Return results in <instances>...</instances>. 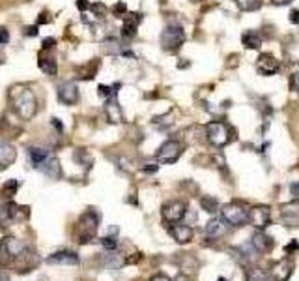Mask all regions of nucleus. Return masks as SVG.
<instances>
[{
    "mask_svg": "<svg viewBox=\"0 0 299 281\" xmlns=\"http://www.w3.org/2000/svg\"><path fill=\"white\" fill-rule=\"evenodd\" d=\"M103 51L108 53V55H122V45H120V41L116 37H107L105 41H103Z\"/></svg>",
    "mask_w": 299,
    "mask_h": 281,
    "instance_id": "obj_28",
    "label": "nucleus"
},
{
    "mask_svg": "<svg viewBox=\"0 0 299 281\" xmlns=\"http://www.w3.org/2000/svg\"><path fill=\"white\" fill-rule=\"evenodd\" d=\"M26 249L28 247L21 240H17V238H4L0 242V262L4 266H13Z\"/></svg>",
    "mask_w": 299,
    "mask_h": 281,
    "instance_id": "obj_3",
    "label": "nucleus"
},
{
    "mask_svg": "<svg viewBox=\"0 0 299 281\" xmlns=\"http://www.w3.org/2000/svg\"><path fill=\"white\" fill-rule=\"evenodd\" d=\"M191 2H200V0H191Z\"/></svg>",
    "mask_w": 299,
    "mask_h": 281,
    "instance_id": "obj_51",
    "label": "nucleus"
},
{
    "mask_svg": "<svg viewBox=\"0 0 299 281\" xmlns=\"http://www.w3.org/2000/svg\"><path fill=\"white\" fill-rule=\"evenodd\" d=\"M174 281H194V280H193V278H189V276H185V274H179V276Z\"/></svg>",
    "mask_w": 299,
    "mask_h": 281,
    "instance_id": "obj_46",
    "label": "nucleus"
},
{
    "mask_svg": "<svg viewBox=\"0 0 299 281\" xmlns=\"http://www.w3.org/2000/svg\"><path fill=\"white\" fill-rule=\"evenodd\" d=\"M249 221L252 227H256L258 231H264L265 227H269L271 223V210L269 206H254L249 212Z\"/></svg>",
    "mask_w": 299,
    "mask_h": 281,
    "instance_id": "obj_12",
    "label": "nucleus"
},
{
    "mask_svg": "<svg viewBox=\"0 0 299 281\" xmlns=\"http://www.w3.org/2000/svg\"><path fill=\"white\" fill-rule=\"evenodd\" d=\"M141 259H142L141 253H135V257H131V259H125V262H127V264H133V262H139Z\"/></svg>",
    "mask_w": 299,
    "mask_h": 281,
    "instance_id": "obj_44",
    "label": "nucleus"
},
{
    "mask_svg": "<svg viewBox=\"0 0 299 281\" xmlns=\"http://www.w3.org/2000/svg\"><path fill=\"white\" fill-rule=\"evenodd\" d=\"M0 281H10V276H8V272L0 270Z\"/></svg>",
    "mask_w": 299,
    "mask_h": 281,
    "instance_id": "obj_48",
    "label": "nucleus"
},
{
    "mask_svg": "<svg viewBox=\"0 0 299 281\" xmlns=\"http://www.w3.org/2000/svg\"><path fill=\"white\" fill-rule=\"evenodd\" d=\"M161 47L167 53H174L178 51L183 41H185V32L179 25H168L163 32H161Z\"/></svg>",
    "mask_w": 299,
    "mask_h": 281,
    "instance_id": "obj_4",
    "label": "nucleus"
},
{
    "mask_svg": "<svg viewBox=\"0 0 299 281\" xmlns=\"http://www.w3.org/2000/svg\"><path fill=\"white\" fill-rule=\"evenodd\" d=\"M251 245L258 251V253H269L271 249H273V238L271 236H267L264 231H256L252 234V240H251Z\"/></svg>",
    "mask_w": 299,
    "mask_h": 281,
    "instance_id": "obj_18",
    "label": "nucleus"
},
{
    "mask_svg": "<svg viewBox=\"0 0 299 281\" xmlns=\"http://www.w3.org/2000/svg\"><path fill=\"white\" fill-rule=\"evenodd\" d=\"M170 234L178 244H187V242H191L193 238V229L189 225H172Z\"/></svg>",
    "mask_w": 299,
    "mask_h": 281,
    "instance_id": "obj_23",
    "label": "nucleus"
},
{
    "mask_svg": "<svg viewBox=\"0 0 299 281\" xmlns=\"http://www.w3.org/2000/svg\"><path fill=\"white\" fill-rule=\"evenodd\" d=\"M292 0H273V4L275 6H286V4H290Z\"/></svg>",
    "mask_w": 299,
    "mask_h": 281,
    "instance_id": "obj_47",
    "label": "nucleus"
},
{
    "mask_svg": "<svg viewBox=\"0 0 299 281\" xmlns=\"http://www.w3.org/2000/svg\"><path fill=\"white\" fill-rule=\"evenodd\" d=\"M28 156H30V163H32V167H39L45 159L49 158V152L45 148H37V147H32L28 148Z\"/></svg>",
    "mask_w": 299,
    "mask_h": 281,
    "instance_id": "obj_24",
    "label": "nucleus"
},
{
    "mask_svg": "<svg viewBox=\"0 0 299 281\" xmlns=\"http://www.w3.org/2000/svg\"><path fill=\"white\" fill-rule=\"evenodd\" d=\"M281 218L286 227H299V199L286 203L281 208Z\"/></svg>",
    "mask_w": 299,
    "mask_h": 281,
    "instance_id": "obj_14",
    "label": "nucleus"
},
{
    "mask_svg": "<svg viewBox=\"0 0 299 281\" xmlns=\"http://www.w3.org/2000/svg\"><path fill=\"white\" fill-rule=\"evenodd\" d=\"M200 206H202L208 214H215L217 210H219V201L211 195H204V197H200Z\"/></svg>",
    "mask_w": 299,
    "mask_h": 281,
    "instance_id": "obj_27",
    "label": "nucleus"
},
{
    "mask_svg": "<svg viewBox=\"0 0 299 281\" xmlns=\"http://www.w3.org/2000/svg\"><path fill=\"white\" fill-rule=\"evenodd\" d=\"M217 281H228V280H225V278H219Z\"/></svg>",
    "mask_w": 299,
    "mask_h": 281,
    "instance_id": "obj_50",
    "label": "nucleus"
},
{
    "mask_svg": "<svg viewBox=\"0 0 299 281\" xmlns=\"http://www.w3.org/2000/svg\"><path fill=\"white\" fill-rule=\"evenodd\" d=\"M105 114H107V118L110 124L123 122V111L120 107L116 96H110V98L105 99Z\"/></svg>",
    "mask_w": 299,
    "mask_h": 281,
    "instance_id": "obj_17",
    "label": "nucleus"
},
{
    "mask_svg": "<svg viewBox=\"0 0 299 281\" xmlns=\"http://www.w3.org/2000/svg\"><path fill=\"white\" fill-rule=\"evenodd\" d=\"M292 86H294V88H296V90L299 92V72H298V74L292 75Z\"/></svg>",
    "mask_w": 299,
    "mask_h": 281,
    "instance_id": "obj_43",
    "label": "nucleus"
},
{
    "mask_svg": "<svg viewBox=\"0 0 299 281\" xmlns=\"http://www.w3.org/2000/svg\"><path fill=\"white\" fill-rule=\"evenodd\" d=\"M30 210L28 206H19L15 203H8L0 212V220H4V223H13V221H24L28 220Z\"/></svg>",
    "mask_w": 299,
    "mask_h": 281,
    "instance_id": "obj_9",
    "label": "nucleus"
},
{
    "mask_svg": "<svg viewBox=\"0 0 299 281\" xmlns=\"http://www.w3.org/2000/svg\"><path fill=\"white\" fill-rule=\"evenodd\" d=\"M19 180H15V178H12V180H8V182L2 186V195L8 197V199H12L15 193H17V189H19Z\"/></svg>",
    "mask_w": 299,
    "mask_h": 281,
    "instance_id": "obj_31",
    "label": "nucleus"
},
{
    "mask_svg": "<svg viewBox=\"0 0 299 281\" xmlns=\"http://www.w3.org/2000/svg\"><path fill=\"white\" fill-rule=\"evenodd\" d=\"M17 158V150L13 145H10L8 141H0V171L8 169L10 165H13V161Z\"/></svg>",
    "mask_w": 299,
    "mask_h": 281,
    "instance_id": "obj_19",
    "label": "nucleus"
},
{
    "mask_svg": "<svg viewBox=\"0 0 299 281\" xmlns=\"http://www.w3.org/2000/svg\"><path fill=\"white\" fill-rule=\"evenodd\" d=\"M206 137L217 148L227 147L228 143L234 139L230 126L227 122H223V120H213V122L206 124Z\"/></svg>",
    "mask_w": 299,
    "mask_h": 281,
    "instance_id": "obj_2",
    "label": "nucleus"
},
{
    "mask_svg": "<svg viewBox=\"0 0 299 281\" xmlns=\"http://www.w3.org/2000/svg\"><path fill=\"white\" fill-rule=\"evenodd\" d=\"M49 264H79V255H75L73 251H56L53 255L47 257Z\"/></svg>",
    "mask_w": 299,
    "mask_h": 281,
    "instance_id": "obj_21",
    "label": "nucleus"
},
{
    "mask_svg": "<svg viewBox=\"0 0 299 281\" xmlns=\"http://www.w3.org/2000/svg\"><path fill=\"white\" fill-rule=\"evenodd\" d=\"M206 238H210V240H219V238H223V236H227L228 234V223L223 218H213V220L208 221V225H206Z\"/></svg>",
    "mask_w": 299,
    "mask_h": 281,
    "instance_id": "obj_16",
    "label": "nucleus"
},
{
    "mask_svg": "<svg viewBox=\"0 0 299 281\" xmlns=\"http://www.w3.org/2000/svg\"><path fill=\"white\" fill-rule=\"evenodd\" d=\"M39 34V30H37V25H32V26H26L24 28V36H37Z\"/></svg>",
    "mask_w": 299,
    "mask_h": 281,
    "instance_id": "obj_37",
    "label": "nucleus"
},
{
    "mask_svg": "<svg viewBox=\"0 0 299 281\" xmlns=\"http://www.w3.org/2000/svg\"><path fill=\"white\" fill-rule=\"evenodd\" d=\"M51 21V17H47V12L39 13V17H37V25H43V23H49Z\"/></svg>",
    "mask_w": 299,
    "mask_h": 281,
    "instance_id": "obj_41",
    "label": "nucleus"
},
{
    "mask_svg": "<svg viewBox=\"0 0 299 281\" xmlns=\"http://www.w3.org/2000/svg\"><path fill=\"white\" fill-rule=\"evenodd\" d=\"M13 103H15V111L23 120H32L34 114L37 112V99L36 94L26 88V86H19V88H12L10 92Z\"/></svg>",
    "mask_w": 299,
    "mask_h": 281,
    "instance_id": "obj_1",
    "label": "nucleus"
},
{
    "mask_svg": "<svg viewBox=\"0 0 299 281\" xmlns=\"http://www.w3.org/2000/svg\"><path fill=\"white\" fill-rule=\"evenodd\" d=\"M221 218L232 227H241V225L249 223V210L241 206L239 203H228L221 208Z\"/></svg>",
    "mask_w": 299,
    "mask_h": 281,
    "instance_id": "obj_5",
    "label": "nucleus"
},
{
    "mask_svg": "<svg viewBox=\"0 0 299 281\" xmlns=\"http://www.w3.org/2000/svg\"><path fill=\"white\" fill-rule=\"evenodd\" d=\"M37 169L43 172L45 176L53 178V180H58L60 176H62V167H60L58 158H51V156H49V158L45 159Z\"/></svg>",
    "mask_w": 299,
    "mask_h": 281,
    "instance_id": "obj_20",
    "label": "nucleus"
},
{
    "mask_svg": "<svg viewBox=\"0 0 299 281\" xmlns=\"http://www.w3.org/2000/svg\"><path fill=\"white\" fill-rule=\"evenodd\" d=\"M51 124H53V126H54V128H56V130H58L60 133H62V131H64V126H62V124L58 122V118H53V120H51Z\"/></svg>",
    "mask_w": 299,
    "mask_h": 281,
    "instance_id": "obj_45",
    "label": "nucleus"
},
{
    "mask_svg": "<svg viewBox=\"0 0 299 281\" xmlns=\"http://www.w3.org/2000/svg\"><path fill=\"white\" fill-rule=\"evenodd\" d=\"M77 8L84 13L86 10H90V2L88 0H77Z\"/></svg>",
    "mask_w": 299,
    "mask_h": 281,
    "instance_id": "obj_39",
    "label": "nucleus"
},
{
    "mask_svg": "<svg viewBox=\"0 0 299 281\" xmlns=\"http://www.w3.org/2000/svg\"><path fill=\"white\" fill-rule=\"evenodd\" d=\"M37 66L39 70L49 77H56L58 74V64L54 58V49H41L37 55Z\"/></svg>",
    "mask_w": 299,
    "mask_h": 281,
    "instance_id": "obj_10",
    "label": "nucleus"
},
{
    "mask_svg": "<svg viewBox=\"0 0 299 281\" xmlns=\"http://www.w3.org/2000/svg\"><path fill=\"white\" fill-rule=\"evenodd\" d=\"M247 281H269V276L258 266L247 268Z\"/></svg>",
    "mask_w": 299,
    "mask_h": 281,
    "instance_id": "obj_29",
    "label": "nucleus"
},
{
    "mask_svg": "<svg viewBox=\"0 0 299 281\" xmlns=\"http://www.w3.org/2000/svg\"><path fill=\"white\" fill-rule=\"evenodd\" d=\"M271 280L273 281H288L294 274V261L292 259H282L271 266Z\"/></svg>",
    "mask_w": 299,
    "mask_h": 281,
    "instance_id": "obj_13",
    "label": "nucleus"
},
{
    "mask_svg": "<svg viewBox=\"0 0 299 281\" xmlns=\"http://www.w3.org/2000/svg\"><path fill=\"white\" fill-rule=\"evenodd\" d=\"M290 193L294 195V199H299V182L290 184Z\"/></svg>",
    "mask_w": 299,
    "mask_h": 281,
    "instance_id": "obj_38",
    "label": "nucleus"
},
{
    "mask_svg": "<svg viewBox=\"0 0 299 281\" xmlns=\"http://www.w3.org/2000/svg\"><path fill=\"white\" fill-rule=\"evenodd\" d=\"M4 60H6V56H4V53L0 49V64H4Z\"/></svg>",
    "mask_w": 299,
    "mask_h": 281,
    "instance_id": "obj_49",
    "label": "nucleus"
},
{
    "mask_svg": "<svg viewBox=\"0 0 299 281\" xmlns=\"http://www.w3.org/2000/svg\"><path fill=\"white\" fill-rule=\"evenodd\" d=\"M90 10L94 13V19H96V21H103L108 13V8L103 4V2H94V4H90Z\"/></svg>",
    "mask_w": 299,
    "mask_h": 281,
    "instance_id": "obj_30",
    "label": "nucleus"
},
{
    "mask_svg": "<svg viewBox=\"0 0 299 281\" xmlns=\"http://www.w3.org/2000/svg\"><path fill=\"white\" fill-rule=\"evenodd\" d=\"M58 101L64 105H77L79 103V86L75 81H64L58 86Z\"/></svg>",
    "mask_w": 299,
    "mask_h": 281,
    "instance_id": "obj_11",
    "label": "nucleus"
},
{
    "mask_svg": "<svg viewBox=\"0 0 299 281\" xmlns=\"http://www.w3.org/2000/svg\"><path fill=\"white\" fill-rule=\"evenodd\" d=\"M185 212H187V206L181 201H170V203L163 205V208H161V216H163V220L167 221V223H178V221H181L183 216H185Z\"/></svg>",
    "mask_w": 299,
    "mask_h": 281,
    "instance_id": "obj_8",
    "label": "nucleus"
},
{
    "mask_svg": "<svg viewBox=\"0 0 299 281\" xmlns=\"http://www.w3.org/2000/svg\"><path fill=\"white\" fill-rule=\"evenodd\" d=\"M277 70H279V62L271 55H262L258 58V74L269 77V75H275Z\"/></svg>",
    "mask_w": 299,
    "mask_h": 281,
    "instance_id": "obj_22",
    "label": "nucleus"
},
{
    "mask_svg": "<svg viewBox=\"0 0 299 281\" xmlns=\"http://www.w3.org/2000/svg\"><path fill=\"white\" fill-rule=\"evenodd\" d=\"M141 21H142V15L141 13H127L125 17H123V25H122V37L123 39H133V37L137 36V28L141 25Z\"/></svg>",
    "mask_w": 299,
    "mask_h": 281,
    "instance_id": "obj_15",
    "label": "nucleus"
},
{
    "mask_svg": "<svg viewBox=\"0 0 299 281\" xmlns=\"http://www.w3.org/2000/svg\"><path fill=\"white\" fill-rule=\"evenodd\" d=\"M181 152H183V145L179 141H176V139H168V141H165L159 147L156 158L161 163H174V161H178Z\"/></svg>",
    "mask_w": 299,
    "mask_h": 281,
    "instance_id": "obj_7",
    "label": "nucleus"
},
{
    "mask_svg": "<svg viewBox=\"0 0 299 281\" xmlns=\"http://www.w3.org/2000/svg\"><path fill=\"white\" fill-rule=\"evenodd\" d=\"M241 41H243V45L247 47V49H260V45H262V37L260 34H256V32H245L243 36H241Z\"/></svg>",
    "mask_w": 299,
    "mask_h": 281,
    "instance_id": "obj_26",
    "label": "nucleus"
},
{
    "mask_svg": "<svg viewBox=\"0 0 299 281\" xmlns=\"http://www.w3.org/2000/svg\"><path fill=\"white\" fill-rule=\"evenodd\" d=\"M99 58H94V60H90L88 64H84V66H81L79 68V74H81V79H94L97 74V70H99Z\"/></svg>",
    "mask_w": 299,
    "mask_h": 281,
    "instance_id": "obj_25",
    "label": "nucleus"
},
{
    "mask_svg": "<svg viewBox=\"0 0 299 281\" xmlns=\"http://www.w3.org/2000/svg\"><path fill=\"white\" fill-rule=\"evenodd\" d=\"M56 47V39L54 37H45L41 43V49H54Z\"/></svg>",
    "mask_w": 299,
    "mask_h": 281,
    "instance_id": "obj_36",
    "label": "nucleus"
},
{
    "mask_svg": "<svg viewBox=\"0 0 299 281\" xmlns=\"http://www.w3.org/2000/svg\"><path fill=\"white\" fill-rule=\"evenodd\" d=\"M77 229H79V232H77L79 240H77V242H81V244L90 242L97 232V216L94 212H86V214H83L81 220H79V227H77Z\"/></svg>",
    "mask_w": 299,
    "mask_h": 281,
    "instance_id": "obj_6",
    "label": "nucleus"
},
{
    "mask_svg": "<svg viewBox=\"0 0 299 281\" xmlns=\"http://www.w3.org/2000/svg\"><path fill=\"white\" fill-rule=\"evenodd\" d=\"M152 281H172L168 276H165V274H156L154 278H152Z\"/></svg>",
    "mask_w": 299,
    "mask_h": 281,
    "instance_id": "obj_42",
    "label": "nucleus"
},
{
    "mask_svg": "<svg viewBox=\"0 0 299 281\" xmlns=\"http://www.w3.org/2000/svg\"><path fill=\"white\" fill-rule=\"evenodd\" d=\"M241 12H256L260 8V0H236Z\"/></svg>",
    "mask_w": 299,
    "mask_h": 281,
    "instance_id": "obj_32",
    "label": "nucleus"
},
{
    "mask_svg": "<svg viewBox=\"0 0 299 281\" xmlns=\"http://www.w3.org/2000/svg\"><path fill=\"white\" fill-rule=\"evenodd\" d=\"M8 41H10V30L0 26V45H6Z\"/></svg>",
    "mask_w": 299,
    "mask_h": 281,
    "instance_id": "obj_35",
    "label": "nucleus"
},
{
    "mask_svg": "<svg viewBox=\"0 0 299 281\" xmlns=\"http://www.w3.org/2000/svg\"><path fill=\"white\" fill-rule=\"evenodd\" d=\"M290 23H292V25H299V10L290 12Z\"/></svg>",
    "mask_w": 299,
    "mask_h": 281,
    "instance_id": "obj_40",
    "label": "nucleus"
},
{
    "mask_svg": "<svg viewBox=\"0 0 299 281\" xmlns=\"http://www.w3.org/2000/svg\"><path fill=\"white\" fill-rule=\"evenodd\" d=\"M101 245L105 247V249H116L118 247V240L114 238V236H105V238H101Z\"/></svg>",
    "mask_w": 299,
    "mask_h": 281,
    "instance_id": "obj_34",
    "label": "nucleus"
},
{
    "mask_svg": "<svg viewBox=\"0 0 299 281\" xmlns=\"http://www.w3.org/2000/svg\"><path fill=\"white\" fill-rule=\"evenodd\" d=\"M112 15L114 17H125L127 15V6H125V2H116L114 6H112Z\"/></svg>",
    "mask_w": 299,
    "mask_h": 281,
    "instance_id": "obj_33",
    "label": "nucleus"
}]
</instances>
